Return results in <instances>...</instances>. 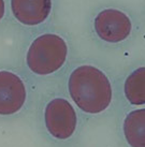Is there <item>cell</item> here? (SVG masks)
I'll return each mask as SVG.
<instances>
[{
  "label": "cell",
  "instance_id": "obj_1",
  "mask_svg": "<svg viewBox=\"0 0 145 147\" xmlns=\"http://www.w3.org/2000/svg\"><path fill=\"white\" fill-rule=\"evenodd\" d=\"M67 92L85 121L103 120L116 109L112 78L94 63H81L71 70L67 78Z\"/></svg>",
  "mask_w": 145,
  "mask_h": 147
},
{
  "label": "cell",
  "instance_id": "obj_2",
  "mask_svg": "<svg viewBox=\"0 0 145 147\" xmlns=\"http://www.w3.org/2000/svg\"><path fill=\"white\" fill-rule=\"evenodd\" d=\"M37 121L42 135L55 147L75 145L86 123L70 99L61 94H51L42 100Z\"/></svg>",
  "mask_w": 145,
  "mask_h": 147
},
{
  "label": "cell",
  "instance_id": "obj_3",
  "mask_svg": "<svg viewBox=\"0 0 145 147\" xmlns=\"http://www.w3.org/2000/svg\"><path fill=\"white\" fill-rule=\"evenodd\" d=\"M70 55L69 43L57 32H44L30 42L25 55L26 68L34 76L46 78L60 72Z\"/></svg>",
  "mask_w": 145,
  "mask_h": 147
},
{
  "label": "cell",
  "instance_id": "obj_4",
  "mask_svg": "<svg viewBox=\"0 0 145 147\" xmlns=\"http://www.w3.org/2000/svg\"><path fill=\"white\" fill-rule=\"evenodd\" d=\"M30 90L23 75L0 68V121L22 118L30 109Z\"/></svg>",
  "mask_w": 145,
  "mask_h": 147
},
{
  "label": "cell",
  "instance_id": "obj_5",
  "mask_svg": "<svg viewBox=\"0 0 145 147\" xmlns=\"http://www.w3.org/2000/svg\"><path fill=\"white\" fill-rule=\"evenodd\" d=\"M94 31L105 44L117 45L127 41L133 31V23L129 14L118 8H105L96 14Z\"/></svg>",
  "mask_w": 145,
  "mask_h": 147
},
{
  "label": "cell",
  "instance_id": "obj_6",
  "mask_svg": "<svg viewBox=\"0 0 145 147\" xmlns=\"http://www.w3.org/2000/svg\"><path fill=\"white\" fill-rule=\"evenodd\" d=\"M117 132L124 147H145L144 107H131L120 115Z\"/></svg>",
  "mask_w": 145,
  "mask_h": 147
},
{
  "label": "cell",
  "instance_id": "obj_7",
  "mask_svg": "<svg viewBox=\"0 0 145 147\" xmlns=\"http://www.w3.org/2000/svg\"><path fill=\"white\" fill-rule=\"evenodd\" d=\"M11 14L25 27L44 24L53 11V0H10Z\"/></svg>",
  "mask_w": 145,
  "mask_h": 147
},
{
  "label": "cell",
  "instance_id": "obj_8",
  "mask_svg": "<svg viewBox=\"0 0 145 147\" xmlns=\"http://www.w3.org/2000/svg\"><path fill=\"white\" fill-rule=\"evenodd\" d=\"M123 96L130 107L145 105V68L140 65L126 76L123 83Z\"/></svg>",
  "mask_w": 145,
  "mask_h": 147
},
{
  "label": "cell",
  "instance_id": "obj_9",
  "mask_svg": "<svg viewBox=\"0 0 145 147\" xmlns=\"http://www.w3.org/2000/svg\"><path fill=\"white\" fill-rule=\"evenodd\" d=\"M7 11V5H5V0H0V22L3 20Z\"/></svg>",
  "mask_w": 145,
  "mask_h": 147
}]
</instances>
